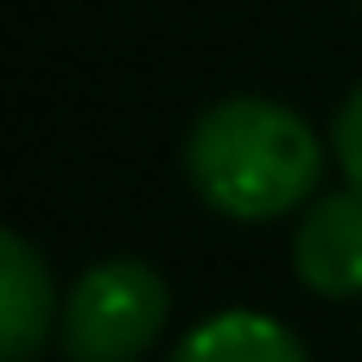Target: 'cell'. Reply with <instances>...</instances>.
<instances>
[{
	"instance_id": "6da1fadb",
	"label": "cell",
	"mask_w": 362,
	"mask_h": 362,
	"mask_svg": "<svg viewBox=\"0 0 362 362\" xmlns=\"http://www.w3.org/2000/svg\"><path fill=\"white\" fill-rule=\"evenodd\" d=\"M185 172L197 197L235 223H274L299 210L325 178V146L286 102L229 95L191 121Z\"/></svg>"
},
{
	"instance_id": "277c9868",
	"label": "cell",
	"mask_w": 362,
	"mask_h": 362,
	"mask_svg": "<svg viewBox=\"0 0 362 362\" xmlns=\"http://www.w3.org/2000/svg\"><path fill=\"white\" fill-rule=\"evenodd\" d=\"M51 274L25 235H0V350L6 362H32V350L51 337Z\"/></svg>"
},
{
	"instance_id": "5b68a950",
	"label": "cell",
	"mask_w": 362,
	"mask_h": 362,
	"mask_svg": "<svg viewBox=\"0 0 362 362\" xmlns=\"http://www.w3.org/2000/svg\"><path fill=\"white\" fill-rule=\"evenodd\" d=\"M172 362H312V356H305V344H299L280 318L229 305V312L204 318V325L172 350Z\"/></svg>"
},
{
	"instance_id": "8992f818",
	"label": "cell",
	"mask_w": 362,
	"mask_h": 362,
	"mask_svg": "<svg viewBox=\"0 0 362 362\" xmlns=\"http://www.w3.org/2000/svg\"><path fill=\"white\" fill-rule=\"evenodd\" d=\"M331 153H337V165L350 172V185H362V83L350 89V102L337 108V127H331Z\"/></svg>"
},
{
	"instance_id": "7a4b0ae2",
	"label": "cell",
	"mask_w": 362,
	"mask_h": 362,
	"mask_svg": "<svg viewBox=\"0 0 362 362\" xmlns=\"http://www.w3.org/2000/svg\"><path fill=\"white\" fill-rule=\"evenodd\" d=\"M165 312H172V293L159 267L115 255V261L83 267V280L70 286L57 312V337L70 362H140L165 331Z\"/></svg>"
},
{
	"instance_id": "3957f363",
	"label": "cell",
	"mask_w": 362,
	"mask_h": 362,
	"mask_svg": "<svg viewBox=\"0 0 362 362\" xmlns=\"http://www.w3.org/2000/svg\"><path fill=\"white\" fill-rule=\"evenodd\" d=\"M293 274L299 286L325 299H356L362 293V185L318 197L293 235Z\"/></svg>"
}]
</instances>
